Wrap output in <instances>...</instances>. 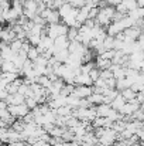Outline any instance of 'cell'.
Segmentation results:
<instances>
[{"mask_svg": "<svg viewBox=\"0 0 144 146\" xmlns=\"http://www.w3.org/2000/svg\"><path fill=\"white\" fill-rule=\"evenodd\" d=\"M114 13H116V7H114V6L100 7V9H99V13H97V16H96V19H95L96 23H97L99 26H102V27L106 29V27L112 23Z\"/></svg>", "mask_w": 144, "mask_h": 146, "instance_id": "1", "label": "cell"}, {"mask_svg": "<svg viewBox=\"0 0 144 146\" xmlns=\"http://www.w3.org/2000/svg\"><path fill=\"white\" fill-rule=\"evenodd\" d=\"M74 95H76L78 98H88L93 94V88L92 85H75L74 88Z\"/></svg>", "mask_w": 144, "mask_h": 146, "instance_id": "2", "label": "cell"}, {"mask_svg": "<svg viewBox=\"0 0 144 146\" xmlns=\"http://www.w3.org/2000/svg\"><path fill=\"white\" fill-rule=\"evenodd\" d=\"M75 85H93V81L89 75V72H78L75 75Z\"/></svg>", "mask_w": 144, "mask_h": 146, "instance_id": "3", "label": "cell"}, {"mask_svg": "<svg viewBox=\"0 0 144 146\" xmlns=\"http://www.w3.org/2000/svg\"><path fill=\"white\" fill-rule=\"evenodd\" d=\"M107 34L109 36H112V37H116L119 33H122V31H124V29L122 27V24H120V21H112L109 26H107Z\"/></svg>", "mask_w": 144, "mask_h": 146, "instance_id": "4", "label": "cell"}, {"mask_svg": "<svg viewBox=\"0 0 144 146\" xmlns=\"http://www.w3.org/2000/svg\"><path fill=\"white\" fill-rule=\"evenodd\" d=\"M95 65H96V68H99L100 71H102V70H109V68L112 67V60L103 58L102 55H96L95 57Z\"/></svg>", "mask_w": 144, "mask_h": 146, "instance_id": "5", "label": "cell"}, {"mask_svg": "<svg viewBox=\"0 0 144 146\" xmlns=\"http://www.w3.org/2000/svg\"><path fill=\"white\" fill-rule=\"evenodd\" d=\"M69 40L66 36H58L57 38H54V47L57 50H64V48H68L69 46Z\"/></svg>", "mask_w": 144, "mask_h": 146, "instance_id": "6", "label": "cell"}, {"mask_svg": "<svg viewBox=\"0 0 144 146\" xmlns=\"http://www.w3.org/2000/svg\"><path fill=\"white\" fill-rule=\"evenodd\" d=\"M112 111V106L109 104H100V105H96V115L97 116H103V118H107L109 113Z\"/></svg>", "mask_w": 144, "mask_h": 146, "instance_id": "7", "label": "cell"}, {"mask_svg": "<svg viewBox=\"0 0 144 146\" xmlns=\"http://www.w3.org/2000/svg\"><path fill=\"white\" fill-rule=\"evenodd\" d=\"M89 102L92 105H100V104H105V95L103 94H99V92H93L91 97H88Z\"/></svg>", "mask_w": 144, "mask_h": 146, "instance_id": "8", "label": "cell"}, {"mask_svg": "<svg viewBox=\"0 0 144 146\" xmlns=\"http://www.w3.org/2000/svg\"><path fill=\"white\" fill-rule=\"evenodd\" d=\"M124 104H126V99L122 97V94H119L117 97H116L114 99H113V101H112V102H110V106H112L113 109H117V111H120V109H122V106H123Z\"/></svg>", "mask_w": 144, "mask_h": 146, "instance_id": "9", "label": "cell"}, {"mask_svg": "<svg viewBox=\"0 0 144 146\" xmlns=\"http://www.w3.org/2000/svg\"><path fill=\"white\" fill-rule=\"evenodd\" d=\"M55 111H57V115H61V116H71L72 115V106H69V105H62Z\"/></svg>", "mask_w": 144, "mask_h": 146, "instance_id": "10", "label": "cell"}, {"mask_svg": "<svg viewBox=\"0 0 144 146\" xmlns=\"http://www.w3.org/2000/svg\"><path fill=\"white\" fill-rule=\"evenodd\" d=\"M120 94H122V97L124 98L126 101H132V99H134L136 95H137V92H136V91H133L130 87H129V88H126V90H123V91H120Z\"/></svg>", "mask_w": 144, "mask_h": 146, "instance_id": "11", "label": "cell"}, {"mask_svg": "<svg viewBox=\"0 0 144 146\" xmlns=\"http://www.w3.org/2000/svg\"><path fill=\"white\" fill-rule=\"evenodd\" d=\"M122 4H123V7L126 9V11H127V13H129L130 10H134V9H137V7H139L137 0H122Z\"/></svg>", "mask_w": 144, "mask_h": 146, "instance_id": "12", "label": "cell"}, {"mask_svg": "<svg viewBox=\"0 0 144 146\" xmlns=\"http://www.w3.org/2000/svg\"><path fill=\"white\" fill-rule=\"evenodd\" d=\"M40 55H41V54L38 52V50H37L36 46H30V48H28V51H27V58H28V60L36 61Z\"/></svg>", "mask_w": 144, "mask_h": 146, "instance_id": "13", "label": "cell"}, {"mask_svg": "<svg viewBox=\"0 0 144 146\" xmlns=\"http://www.w3.org/2000/svg\"><path fill=\"white\" fill-rule=\"evenodd\" d=\"M79 102H81V98H78L76 95H74V94H71V95L66 97V105H69L72 108H78L79 106Z\"/></svg>", "mask_w": 144, "mask_h": 146, "instance_id": "14", "label": "cell"}, {"mask_svg": "<svg viewBox=\"0 0 144 146\" xmlns=\"http://www.w3.org/2000/svg\"><path fill=\"white\" fill-rule=\"evenodd\" d=\"M37 82L43 87V88H49L51 87V84H52V81L48 78V75H40L38 78H37Z\"/></svg>", "mask_w": 144, "mask_h": 146, "instance_id": "15", "label": "cell"}, {"mask_svg": "<svg viewBox=\"0 0 144 146\" xmlns=\"http://www.w3.org/2000/svg\"><path fill=\"white\" fill-rule=\"evenodd\" d=\"M92 126L93 128H105L106 126V118L103 116H96L92 121Z\"/></svg>", "mask_w": 144, "mask_h": 146, "instance_id": "16", "label": "cell"}, {"mask_svg": "<svg viewBox=\"0 0 144 146\" xmlns=\"http://www.w3.org/2000/svg\"><path fill=\"white\" fill-rule=\"evenodd\" d=\"M9 46H10V48L13 50L14 52H18V51L21 50V46H23V40H20V38H14Z\"/></svg>", "mask_w": 144, "mask_h": 146, "instance_id": "17", "label": "cell"}, {"mask_svg": "<svg viewBox=\"0 0 144 146\" xmlns=\"http://www.w3.org/2000/svg\"><path fill=\"white\" fill-rule=\"evenodd\" d=\"M27 40H28V43L31 44V46H38L40 44V41H41V36L40 34H30L28 37H27Z\"/></svg>", "mask_w": 144, "mask_h": 146, "instance_id": "18", "label": "cell"}, {"mask_svg": "<svg viewBox=\"0 0 144 146\" xmlns=\"http://www.w3.org/2000/svg\"><path fill=\"white\" fill-rule=\"evenodd\" d=\"M113 44H114V37H112V36L107 34V37H106L105 41H103L105 50H113Z\"/></svg>", "mask_w": 144, "mask_h": 146, "instance_id": "19", "label": "cell"}, {"mask_svg": "<svg viewBox=\"0 0 144 146\" xmlns=\"http://www.w3.org/2000/svg\"><path fill=\"white\" fill-rule=\"evenodd\" d=\"M66 37H68L69 41L76 40V37H78V29H75V27H69V29H68V33H66Z\"/></svg>", "mask_w": 144, "mask_h": 146, "instance_id": "20", "label": "cell"}, {"mask_svg": "<svg viewBox=\"0 0 144 146\" xmlns=\"http://www.w3.org/2000/svg\"><path fill=\"white\" fill-rule=\"evenodd\" d=\"M24 102H26V105H27L30 109H34V108L38 105L37 99H36L34 97H26V101H24Z\"/></svg>", "mask_w": 144, "mask_h": 146, "instance_id": "21", "label": "cell"}, {"mask_svg": "<svg viewBox=\"0 0 144 146\" xmlns=\"http://www.w3.org/2000/svg\"><path fill=\"white\" fill-rule=\"evenodd\" d=\"M114 54H116V50H105V51H103L102 54H99V55H102L103 58H107V60H113Z\"/></svg>", "mask_w": 144, "mask_h": 146, "instance_id": "22", "label": "cell"}, {"mask_svg": "<svg viewBox=\"0 0 144 146\" xmlns=\"http://www.w3.org/2000/svg\"><path fill=\"white\" fill-rule=\"evenodd\" d=\"M89 75H91L92 81L95 82L96 80H97V78L100 77V70H99V68H96V67H95V68H92V70L89 71Z\"/></svg>", "mask_w": 144, "mask_h": 146, "instance_id": "23", "label": "cell"}, {"mask_svg": "<svg viewBox=\"0 0 144 146\" xmlns=\"http://www.w3.org/2000/svg\"><path fill=\"white\" fill-rule=\"evenodd\" d=\"M100 77H102L103 80H107V78H112V77H113V72H112L110 68H109V70H102V71H100Z\"/></svg>", "mask_w": 144, "mask_h": 146, "instance_id": "24", "label": "cell"}, {"mask_svg": "<svg viewBox=\"0 0 144 146\" xmlns=\"http://www.w3.org/2000/svg\"><path fill=\"white\" fill-rule=\"evenodd\" d=\"M116 82H117V80H116L114 77L107 78V80H106V87H107V88H116Z\"/></svg>", "mask_w": 144, "mask_h": 146, "instance_id": "25", "label": "cell"}, {"mask_svg": "<svg viewBox=\"0 0 144 146\" xmlns=\"http://www.w3.org/2000/svg\"><path fill=\"white\" fill-rule=\"evenodd\" d=\"M136 43H137V46L140 47V50H144V31L139 36V38L136 40Z\"/></svg>", "mask_w": 144, "mask_h": 146, "instance_id": "26", "label": "cell"}, {"mask_svg": "<svg viewBox=\"0 0 144 146\" xmlns=\"http://www.w3.org/2000/svg\"><path fill=\"white\" fill-rule=\"evenodd\" d=\"M137 136H139V141H140L141 143H144V129L143 128L137 131Z\"/></svg>", "mask_w": 144, "mask_h": 146, "instance_id": "27", "label": "cell"}, {"mask_svg": "<svg viewBox=\"0 0 144 146\" xmlns=\"http://www.w3.org/2000/svg\"><path fill=\"white\" fill-rule=\"evenodd\" d=\"M7 95H9L7 90H0V99H6Z\"/></svg>", "mask_w": 144, "mask_h": 146, "instance_id": "28", "label": "cell"}, {"mask_svg": "<svg viewBox=\"0 0 144 146\" xmlns=\"http://www.w3.org/2000/svg\"><path fill=\"white\" fill-rule=\"evenodd\" d=\"M140 109L144 112V102H143V104H140Z\"/></svg>", "mask_w": 144, "mask_h": 146, "instance_id": "29", "label": "cell"}, {"mask_svg": "<svg viewBox=\"0 0 144 146\" xmlns=\"http://www.w3.org/2000/svg\"><path fill=\"white\" fill-rule=\"evenodd\" d=\"M112 146H122V145H120V143L117 142V143H114V145H112Z\"/></svg>", "mask_w": 144, "mask_h": 146, "instance_id": "30", "label": "cell"}, {"mask_svg": "<svg viewBox=\"0 0 144 146\" xmlns=\"http://www.w3.org/2000/svg\"><path fill=\"white\" fill-rule=\"evenodd\" d=\"M64 1H69V0H64Z\"/></svg>", "mask_w": 144, "mask_h": 146, "instance_id": "31", "label": "cell"}]
</instances>
